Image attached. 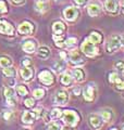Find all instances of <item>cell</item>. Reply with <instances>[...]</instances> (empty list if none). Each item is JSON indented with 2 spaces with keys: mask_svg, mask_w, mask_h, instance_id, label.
<instances>
[{
  "mask_svg": "<svg viewBox=\"0 0 124 130\" xmlns=\"http://www.w3.org/2000/svg\"><path fill=\"white\" fill-rule=\"evenodd\" d=\"M61 118L65 125L71 126V127H75V126H77L78 121H80V115H78L77 112H75V111L67 109V111L62 112Z\"/></svg>",
  "mask_w": 124,
  "mask_h": 130,
  "instance_id": "6da1fadb",
  "label": "cell"
},
{
  "mask_svg": "<svg viewBox=\"0 0 124 130\" xmlns=\"http://www.w3.org/2000/svg\"><path fill=\"white\" fill-rule=\"evenodd\" d=\"M81 50L88 58H95L99 53L97 46L94 44L89 39H86L85 41H83V43L81 44Z\"/></svg>",
  "mask_w": 124,
  "mask_h": 130,
  "instance_id": "7a4b0ae2",
  "label": "cell"
},
{
  "mask_svg": "<svg viewBox=\"0 0 124 130\" xmlns=\"http://www.w3.org/2000/svg\"><path fill=\"white\" fill-rule=\"evenodd\" d=\"M121 36L119 35H112L110 37V39L108 40L107 42V46H106V51L108 53H114L117 52L120 48H121Z\"/></svg>",
  "mask_w": 124,
  "mask_h": 130,
  "instance_id": "3957f363",
  "label": "cell"
},
{
  "mask_svg": "<svg viewBox=\"0 0 124 130\" xmlns=\"http://www.w3.org/2000/svg\"><path fill=\"white\" fill-rule=\"evenodd\" d=\"M38 79L43 85H45V86H47V87H50L53 85V83H55L56 77L50 71L44 70L38 74Z\"/></svg>",
  "mask_w": 124,
  "mask_h": 130,
  "instance_id": "277c9868",
  "label": "cell"
},
{
  "mask_svg": "<svg viewBox=\"0 0 124 130\" xmlns=\"http://www.w3.org/2000/svg\"><path fill=\"white\" fill-rule=\"evenodd\" d=\"M96 94H97V88L94 84H89L83 89V96L87 102H93L95 98H96Z\"/></svg>",
  "mask_w": 124,
  "mask_h": 130,
  "instance_id": "5b68a950",
  "label": "cell"
},
{
  "mask_svg": "<svg viewBox=\"0 0 124 130\" xmlns=\"http://www.w3.org/2000/svg\"><path fill=\"white\" fill-rule=\"evenodd\" d=\"M2 93L6 98V102L7 104L11 107H14L15 106V98H14V90L10 87H3L2 88Z\"/></svg>",
  "mask_w": 124,
  "mask_h": 130,
  "instance_id": "8992f818",
  "label": "cell"
},
{
  "mask_svg": "<svg viewBox=\"0 0 124 130\" xmlns=\"http://www.w3.org/2000/svg\"><path fill=\"white\" fill-rule=\"evenodd\" d=\"M63 16H64V19L69 22L75 21V20L77 19V16H78L77 8L73 7V6H70L68 8H65V9L63 10Z\"/></svg>",
  "mask_w": 124,
  "mask_h": 130,
  "instance_id": "52a82bcc",
  "label": "cell"
},
{
  "mask_svg": "<svg viewBox=\"0 0 124 130\" xmlns=\"http://www.w3.org/2000/svg\"><path fill=\"white\" fill-rule=\"evenodd\" d=\"M102 123H103V119L99 114H90L88 116V124L94 130L101 128Z\"/></svg>",
  "mask_w": 124,
  "mask_h": 130,
  "instance_id": "ba28073f",
  "label": "cell"
},
{
  "mask_svg": "<svg viewBox=\"0 0 124 130\" xmlns=\"http://www.w3.org/2000/svg\"><path fill=\"white\" fill-rule=\"evenodd\" d=\"M53 101L58 105H65L69 101V93L65 90H58L53 96Z\"/></svg>",
  "mask_w": 124,
  "mask_h": 130,
  "instance_id": "9c48e42d",
  "label": "cell"
},
{
  "mask_svg": "<svg viewBox=\"0 0 124 130\" xmlns=\"http://www.w3.org/2000/svg\"><path fill=\"white\" fill-rule=\"evenodd\" d=\"M35 30V25L33 23L31 22H28V21H25V22H23L22 24H20L19 25V28H18V31H19V34L21 35H31L33 34Z\"/></svg>",
  "mask_w": 124,
  "mask_h": 130,
  "instance_id": "30bf717a",
  "label": "cell"
},
{
  "mask_svg": "<svg viewBox=\"0 0 124 130\" xmlns=\"http://www.w3.org/2000/svg\"><path fill=\"white\" fill-rule=\"evenodd\" d=\"M105 10L108 12V13L111 14H118L119 13V10H120V6L117 0H106L105 3Z\"/></svg>",
  "mask_w": 124,
  "mask_h": 130,
  "instance_id": "8fae6325",
  "label": "cell"
},
{
  "mask_svg": "<svg viewBox=\"0 0 124 130\" xmlns=\"http://www.w3.org/2000/svg\"><path fill=\"white\" fill-rule=\"evenodd\" d=\"M0 34L7 35V36H13L14 35V27L13 25L8 22V21H0Z\"/></svg>",
  "mask_w": 124,
  "mask_h": 130,
  "instance_id": "7c38bea8",
  "label": "cell"
},
{
  "mask_svg": "<svg viewBox=\"0 0 124 130\" xmlns=\"http://www.w3.org/2000/svg\"><path fill=\"white\" fill-rule=\"evenodd\" d=\"M20 75L24 81H30L34 78V68L32 66H23L20 70Z\"/></svg>",
  "mask_w": 124,
  "mask_h": 130,
  "instance_id": "4fadbf2b",
  "label": "cell"
},
{
  "mask_svg": "<svg viewBox=\"0 0 124 130\" xmlns=\"http://www.w3.org/2000/svg\"><path fill=\"white\" fill-rule=\"evenodd\" d=\"M101 11H102V9H101L100 3H98L97 1L90 2L87 6V12L90 16H97L101 13Z\"/></svg>",
  "mask_w": 124,
  "mask_h": 130,
  "instance_id": "5bb4252c",
  "label": "cell"
},
{
  "mask_svg": "<svg viewBox=\"0 0 124 130\" xmlns=\"http://www.w3.org/2000/svg\"><path fill=\"white\" fill-rule=\"evenodd\" d=\"M69 59H70V62L74 65H80V64L84 63V58H83V55L81 54V52L77 50H73L71 53H70Z\"/></svg>",
  "mask_w": 124,
  "mask_h": 130,
  "instance_id": "9a60e30c",
  "label": "cell"
},
{
  "mask_svg": "<svg viewBox=\"0 0 124 130\" xmlns=\"http://www.w3.org/2000/svg\"><path fill=\"white\" fill-rule=\"evenodd\" d=\"M22 48H23V51H25L26 53H33V52H35L37 48V42L33 39L25 40L22 44Z\"/></svg>",
  "mask_w": 124,
  "mask_h": 130,
  "instance_id": "2e32d148",
  "label": "cell"
},
{
  "mask_svg": "<svg viewBox=\"0 0 124 130\" xmlns=\"http://www.w3.org/2000/svg\"><path fill=\"white\" fill-rule=\"evenodd\" d=\"M36 114L35 112H31V111H26L23 113V116H22V121L26 125H31L33 124L34 121L36 120Z\"/></svg>",
  "mask_w": 124,
  "mask_h": 130,
  "instance_id": "e0dca14e",
  "label": "cell"
},
{
  "mask_svg": "<svg viewBox=\"0 0 124 130\" xmlns=\"http://www.w3.org/2000/svg\"><path fill=\"white\" fill-rule=\"evenodd\" d=\"M65 29H67V26H65V24L61 21H57L52 24V30L55 32V35L61 36L65 31Z\"/></svg>",
  "mask_w": 124,
  "mask_h": 130,
  "instance_id": "ac0fdd59",
  "label": "cell"
},
{
  "mask_svg": "<svg viewBox=\"0 0 124 130\" xmlns=\"http://www.w3.org/2000/svg\"><path fill=\"white\" fill-rule=\"evenodd\" d=\"M102 34H100L99 31H96V30H94L90 32V35H89V40L92 41L94 44H99V43H101L102 42Z\"/></svg>",
  "mask_w": 124,
  "mask_h": 130,
  "instance_id": "d6986e66",
  "label": "cell"
},
{
  "mask_svg": "<svg viewBox=\"0 0 124 130\" xmlns=\"http://www.w3.org/2000/svg\"><path fill=\"white\" fill-rule=\"evenodd\" d=\"M99 115L102 117V119L105 121H108V123H109V121H111L113 119L114 114H113V111L111 108H103Z\"/></svg>",
  "mask_w": 124,
  "mask_h": 130,
  "instance_id": "ffe728a7",
  "label": "cell"
},
{
  "mask_svg": "<svg viewBox=\"0 0 124 130\" xmlns=\"http://www.w3.org/2000/svg\"><path fill=\"white\" fill-rule=\"evenodd\" d=\"M60 81L63 86L70 87V86H72V84H73V77L70 74H68V73H62V75L60 77Z\"/></svg>",
  "mask_w": 124,
  "mask_h": 130,
  "instance_id": "44dd1931",
  "label": "cell"
},
{
  "mask_svg": "<svg viewBox=\"0 0 124 130\" xmlns=\"http://www.w3.org/2000/svg\"><path fill=\"white\" fill-rule=\"evenodd\" d=\"M37 54H38V56L41 60H47L50 56V49L47 48L46 46H41L38 48Z\"/></svg>",
  "mask_w": 124,
  "mask_h": 130,
  "instance_id": "7402d4cb",
  "label": "cell"
},
{
  "mask_svg": "<svg viewBox=\"0 0 124 130\" xmlns=\"http://www.w3.org/2000/svg\"><path fill=\"white\" fill-rule=\"evenodd\" d=\"M72 74H73L74 79H75L77 83H82V81L85 80V72L83 68H75Z\"/></svg>",
  "mask_w": 124,
  "mask_h": 130,
  "instance_id": "603a6c76",
  "label": "cell"
},
{
  "mask_svg": "<svg viewBox=\"0 0 124 130\" xmlns=\"http://www.w3.org/2000/svg\"><path fill=\"white\" fill-rule=\"evenodd\" d=\"M12 63H13V61H12V59L10 58V56H8V55L0 56V66H1L2 68L10 67L12 65Z\"/></svg>",
  "mask_w": 124,
  "mask_h": 130,
  "instance_id": "cb8c5ba5",
  "label": "cell"
},
{
  "mask_svg": "<svg viewBox=\"0 0 124 130\" xmlns=\"http://www.w3.org/2000/svg\"><path fill=\"white\" fill-rule=\"evenodd\" d=\"M49 116H50V119H58L61 118L62 116V111L59 107H55L51 109V112L49 113Z\"/></svg>",
  "mask_w": 124,
  "mask_h": 130,
  "instance_id": "d4e9b609",
  "label": "cell"
},
{
  "mask_svg": "<svg viewBox=\"0 0 124 130\" xmlns=\"http://www.w3.org/2000/svg\"><path fill=\"white\" fill-rule=\"evenodd\" d=\"M123 78L121 76H120L119 73H111V74H109V81L112 85H115V84H118L120 83Z\"/></svg>",
  "mask_w": 124,
  "mask_h": 130,
  "instance_id": "484cf974",
  "label": "cell"
},
{
  "mask_svg": "<svg viewBox=\"0 0 124 130\" xmlns=\"http://www.w3.org/2000/svg\"><path fill=\"white\" fill-rule=\"evenodd\" d=\"M65 70V63H64V61L62 60V61H59V62H56L55 65H53V71H55L56 73H62Z\"/></svg>",
  "mask_w": 124,
  "mask_h": 130,
  "instance_id": "4316f807",
  "label": "cell"
},
{
  "mask_svg": "<svg viewBox=\"0 0 124 130\" xmlns=\"http://www.w3.org/2000/svg\"><path fill=\"white\" fill-rule=\"evenodd\" d=\"M53 41H55V43L59 48H64L65 47V40L60 35H53Z\"/></svg>",
  "mask_w": 124,
  "mask_h": 130,
  "instance_id": "83f0119b",
  "label": "cell"
},
{
  "mask_svg": "<svg viewBox=\"0 0 124 130\" xmlns=\"http://www.w3.org/2000/svg\"><path fill=\"white\" fill-rule=\"evenodd\" d=\"M2 74L3 76L8 77V78H13V77L15 76V70L13 67H7V68H3L2 70Z\"/></svg>",
  "mask_w": 124,
  "mask_h": 130,
  "instance_id": "f1b7e54d",
  "label": "cell"
},
{
  "mask_svg": "<svg viewBox=\"0 0 124 130\" xmlns=\"http://www.w3.org/2000/svg\"><path fill=\"white\" fill-rule=\"evenodd\" d=\"M45 93H46V91H45L43 88H37V89H35V90L33 91V95H34L35 99L40 100V99H43V98L45 96Z\"/></svg>",
  "mask_w": 124,
  "mask_h": 130,
  "instance_id": "f546056e",
  "label": "cell"
},
{
  "mask_svg": "<svg viewBox=\"0 0 124 130\" xmlns=\"http://www.w3.org/2000/svg\"><path fill=\"white\" fill-rule=\"evenodd\" d=\"M16 92H18V94L20 96H25L28 93V90H27L26 86H24V85H19V86L16 87Z\"/></svg>",
  "mask_w": 124,
  "mask_h": 130,
  "instance_id": "4dcf8cb0",
  "label": "cell"
},
{
  "mask_svg": "<svg viewBox=\"0 0 124 130\" xmlns=\"http://www.w3.org/2000/svg\"><path fill=\"white\" fill-rule=\"evenodd\" d=\"M114 68L119 74L124 75V61H118L114 63Z\"/></svg>",
  "mask_w": 124,
  "mask_h": 130,
  "instance_id": "1f68e13d",
  "label": "cell"
},
{
  "mask_svg": "<svg viewBox=\"0 0 124 130\" xmlns=\"http://www.w3.org/2000/svg\"><path fill=\"white\" fill-rule=\"evenodd\" d=\"M9 9H8V5L6 2V0H0V13L7 14Z\"/></svg>",
  "mask_w": 124,
  "mask_h": 130,
  "instance_id": "d6a6232c",
  "label": "cell"
},
{
  "mask_svg": "<svg viewBox=\"0 0 124 130\" xmlns=\"http://www.w3.org/2000/svg\"><path fill=\"white\" fill-rule=\"evenodd\" d=\"M35 9L37 11H39L40 13H44V12L46 11V5H45L44 2H41V1H37L36 5H35Z\"/></svg>",
  "mask_w": 124,
  "mask_h": 130,
  "instance_id": "836d02e7",
  "label": "cell"
},
{
  "mask_svg": "<svg viewBox=\"0 0 124 130\" xmlns=\"http://www.w3.org/2000/svg\"><path fill=\"white\" fill-rule=\"evenodd\" d=\"M13 116V113H12V111H9V109H7V111H2L1 112V117L5 120H9L11 119V117Z\"/></svg>",
  "mask_w": 124,
  "mask_h": 130,
  "instance_id": "e575fe53",
  "label": "cell"
},
{
  "mask_svg": "<svg viewBox=\"0 0 124 130\" xmlns=\"http://www.w3.org/2000/svg\"><path fill=\"white\" fill-rule=\"evenodd\" d=\"M46 130H61V127H60V125L58 123H56V121H52V123L48 124Z\"/></svg>",
  "mask_w": 124,
  "mask_h": 130,
  "instance_id": "d590c367",
  "label": "cell"
},
{
  "mask_svg": "<svg viewBox=\"0 0 124 130\" xmlns=\"http://www.w3.org/2000/svg\"><path fill=\"white\" fill-rule=\"evenodd\" d=\"M77 42V39L75 37H70L65 40V46L67 47H74Z\"/></svg>",
  "mask_w": 124,
  "mask_h": 130,
  "instance_id": "8d00e7d4",
  "label": "cell"
},
{
  "mask_svg": "<svg viewBox=\"0 0 124 130\" xmlns=\"http://www.w3.org/2000/svg\"><path fill=\"white\" fill-rule=\"evenodd\" d=\"M24 105H25L26 107L28 108H32L35 106V100L32 99V98H30V99H26L25 101H24Z\"/></svg>",
  "mask_w": 124,
  "mask_h": 130,
  "instance_id": "74e56055",
  "label": "cell"
},
{
  "mask_svg": "<svg viewBox=\"0 0 124 130\" xmlns=\"http://www.w3.org/2000/svg\"><path fill=\"white\" fill-rule=\"evenodd\" d=\"M113 88L117 91H124V79H122L120 83L113 85Z\"/></svg>",
  "mask_w": 124,
  "mask_h": 130,
  "instance_id": "f35d334b",
  "label": "cell"
},
{
  "mask_svg": "<svg viewBox=\"0 0 124 130\" xmlns=\"http://www.w3.org/2000/svg\"><path fill=\"white\" fill-rule=\"evenodd\" d=\"M34 112L36 114V118H40V117L43 116V113H44V107L43 106H37Z\"/></svg>",
  "mask_w": 124,
  "mask_h": 130,
  "instance_id": "ab89813d",
  "label": "cell"
},
{
  "mask_svg": "<svg viewBox=\"0 0 124 130\" xmlns=\"http://www.w3.org/2000/svg\"><path fill=\"white\" fill-rule=\"evenodd\" d=\"M74 2H75L77 6L82 7V6H85L86 3L88 2V0H74Z\"/></svg>",
  "mask_w": 124,
  "mask_h": 130,
  "instance_id": "60d3db41",
  "label": "cell"
},
{
  "mask_svg": "<svg viewBox=\"0 0 124 130\" xmlns=\"http://www.w3.org/2000/svg\"><path fill=\"white\" fill-rule=\"evenodd\" d=\"M22 64L24 65V66H31V60L28 58H25L22 60Z\"/></svg>",
  "mask_w": 124,
  "mask_h": 130,
  "instance_id": "b9f144b4",
  "label": "cell"
},
{
  "mask_svg": "<svg viewBox=\"0 0 124 130\" xmlns=\"http://www.w3.org/2000/svg\"><path fill=\"white\" fill-rule=\"evenodd\" d=\"M11 1L16 6H21V5H24L26 0H11Z\"/></svg>",
  "mask_w": 124,
  "mask_h": 130,
  "instance_id": "7bdbcfd3",
  "label": "cell"
},
{
  "mask_svg": "<svg viewBox=\"0 0 124 130\" xmlns=\"http://www.w3.org/2000/svg\"><path fill=\"white\" fill-rule=\"evenodd\" d=\"M60 56H61V59L63 60V61H67L68 60V53H67V52H64V51H61L60 52Z\"/></svg>",
  "mask_w": 124,
  "mask_h": 130,
  "instance_id": "ee69618b",
  "label": "cell"
},
{
  "mask_svg": "<svg viewBox=\"0 0 124 130\" xmlns=\"http://www.w3.org/2000/svg\"><path fill=\"white\" fill-rule=\"evenodd\" d=\"M73 92L75 93L76 95H80V94H81V89H80V88H74V89H73Z\"/></svg>",
  "mask_w": 124,
  "mask_h": 130,
  "instance_id": "f6af8a7d",
  "label": "cell"
},
{
  "mask_svg": "<svg viewBox=\"0 0 124 130\" xmlns=\"http://www.w3.org/2000/svg\"><path fill=\"white\" fill-rule=\"evenodd\" d=\"M61 130H73V127H71V126H64L63 128H61Z\"/></svg>",
  "mask_w": 124,
  "mask_h": 130,
  "instance_id": "bcb514c9",
  "label": "cell"
},
{
  "mask_svg": "<svg viewBox=\"0 0 124 130\" xmlns=\"http://www.w3.org/2000/svg\"><path fill=\"white\" fill-rule=\"evenodd\" d=\"M121 46L124 47V35L121 36Z\"/></svg>",
  "mask_w": 124,
  "mask_h": 130,
  "instance_id": "7dc6e473",
  "label": "cell"
},
{
  "mask_svg": "<svg viewBox=\"0 0 124 130\" xmlns=\"http://www.w3.org/2000/svg\"><path fill=\"white\" fill-rule=\"evenodd\" d=\"M122 11H123V13H124V0H123V2H122Z\"/></svg>",
  "mask_w": 124,
  "mask_h": 130,
  "instance_id": "c3c4849f",
  "label": "cell"
},
{
  "mask_svg": "<svg viewBox=\"0 0 124 130\" xmlns=\"http://www.w3.org/2000/svg\"><path fill=\"white\" fill-rule=\"evenodd\" d=\"M37 1H41V2H45V1H47V0H37Z\"/></svg>",
  "mask_w": 124,
  "mask_h": 130,
  "instance_id": "681fc988",
  "label": "cell"
},
{
  "mask_svg": "<svg viewBox=\"0 0 124 130\" xmlns=\"http://www.w3.org/2000/svg\"><path fill=\"white\" fill-rule=\"evenodd\" d=\"M110 130H118V128H111Z\"/></svg>",
  "mask_w": 124,
  "mask_h": 130,
  "instance_id": "f907efd6",
  "label": "cell"
},
{
  "mask_svg": "<svg viewBox=\"0 0 124 130\" xmlns=\"http://www.w3.org/2000/svg\"><path fill=\"white\" fill-rule=\"evenodd\" d=\"M53 1H60V0H53Z\"/></svg>",
  "mask_w": 124,
  "mask_h": 130,
  "instance_id": "816d5d0a",
  "label": "cell"
},
{
  "mask_svg": "<svg viewBox=\"0 0 124 130\" xmlns=\"http://www.w3.org/2000/svg\"><path fill=\"white\" fill-rule=\"evenodd\" d=\"M122 130H124V126H123V129H122Z\"/></svg>",
  "mask_w": 124,
  "mask_h": 130,
  "instance_id": "f5cc1de1",
  "label": "cell"
},
{
  "mask_svg": "<svg viewBox=\"0 0 124 130\" xmlns=\"http://www.w3.org/2000/svg\"><path fill=\"white\" fill-rule=\"evenodd\" d=\"M24 130H28V129H24Z\"/></svg>",
  "mask_w": 124,
  "mask_h": 130,
  "instance_id": "db71d44e",
  "label": "cell"
}]
</instances>
